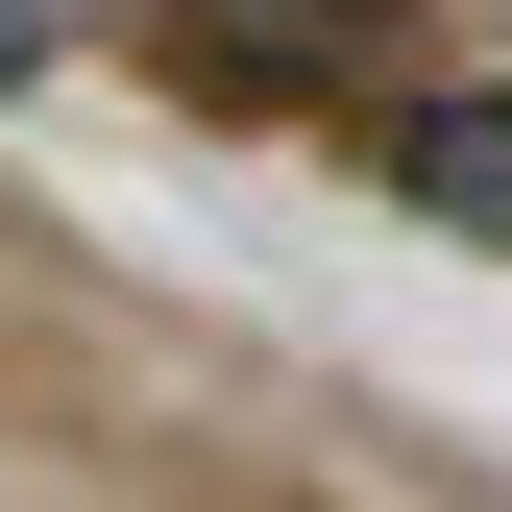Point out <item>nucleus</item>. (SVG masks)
<instances>
[{
    "instance_id": "f257e3e1",
    "label": "nucleus",
    "mask_w": 512,
    "mask_h": 512,
    "mask_svg": "<svg viewBox=\"0 0 512 512\" xmlns=\"http://www.w3.org/2000/svg\"><path fill=\"white\" fill-rule=\"evenodd\" d=\"M391 196H415L439 244H512V98H415V122H391Z\"/></svg>"
}]
</instances>
